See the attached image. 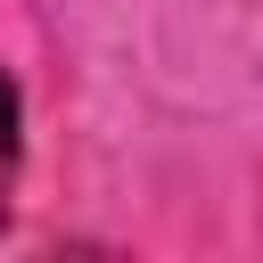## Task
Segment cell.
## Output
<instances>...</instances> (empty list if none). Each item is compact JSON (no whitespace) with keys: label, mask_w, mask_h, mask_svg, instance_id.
<instances>
[{"label":"cell","mask_w":263,"mask_h":263,"mask_svg":"<svg viewBox=\"0 0 263 263\" xmlns=\"http://www.w3.org/2000/svg\"><path fill=\"white\" fill-rule=\"evenodd\" d=\"M25 107H16V82H8V66H0V222H8V197H16V156H25Z\"/></svg>","instance_id":"cell-1"}]
</instances>
